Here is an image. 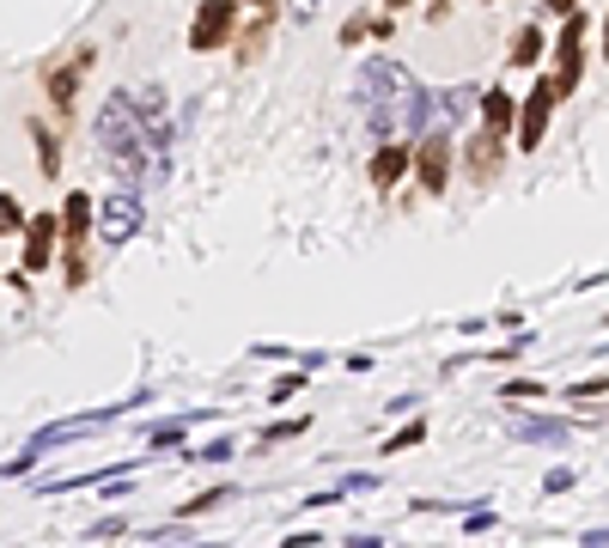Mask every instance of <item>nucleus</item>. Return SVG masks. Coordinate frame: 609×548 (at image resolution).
Segmentation results:
<instances>
[{"label":"nucleus","mask_w":609,"mask_h":548,"mask_svg":"<svg viewBox=\"0 0 609 548\" xmlns=\"http://www.w3.org/2000/svg\"><path fill=\"white\" fill-rule=\"evenodd\" d=\"M304 433V414H293V421H274L269 433H262V445H281V439H299Z\"/></svg>","instance_id":"nucleus-19"},{"label":"nucleus","mask_w":609,"mask_h":548,"mask_svg":"<svg viewBox=\"0 0 609 548\" xmlns=\"http://www.w3.org/2000/svg\"><path fill=\"white\" fill-rule=\"evenodd\" d=\"M128 531V518H104V524H91V543H98V536H122Z\"/></svg>","instance_id":"nucleus-24"},{"label":"nucleus","mask_w":609,"mask_h":548,"mask_svg":"<svg viewBox=\"0 0 609 548\" xmlns=\"http://www.w3.org/2000/svg\"><path fill=\"white\" fill-rule=\"evenodd\" d=\"M555 104H561V98H555V86H548V79H536V91H531V98H518V110H512V116H518V147H524V152H536V147H543Z\"/></svg>","instance_id":"nucleus-7"},{"label":"nucleus","mask_w":609,"mask_h":548,"mask_svg":"<svg viewBox=\"0 0 609 548\" xmlns=\"http://www.w3.org/2000/svg\"><path fill=\"white\" fill-rule=\"evenodd\" d=\"M567 487H573V470H555V475L543 482V494H567Z\"/></svg>","instance_id":"nucleus-25"},{"label":"nucleus","mask_w":609,"mask_h":548,"mask_svg":"<svg viewBox=\"0 0 609 548\" xmlns=\"http://www.w3.org/2000/svg\"><path fill=\"white\" fill-rule=\"evenodd\" d=\"M573 426L567 421H548V414H512V439H524V445H561Z\"/></svg>","instance_id":"nucleus-10"},{"label":"nucleus","mask_w":609,"mask_h":548,"mask_svg":"<svg viewBox=\"0 0 609 548\" xmlns=\"http://www.w3.org/2000/svg\"><path fill=\"white\" fill-rule=\"evenodd\" d=\"M147 402V390L140 396H122L116 409H98V414H67V421H55V426H44V433H30V445H25V457L37 463L44 451H55V445H67V439H86V433H104V426H116L128 409H140Z\"/></svg>","instance_id":"nucleus-3"},{"label":"nucleus","mask_w":609,"mask_h":548,"mask_svg":"<svg viewBox=\"0 0 609 548\" xmlns=\"http://www.w3.org/2000/svg\"><path fill=\"white\" fill-rule=\"evenodd\" d=\"M409 177V147H396V140H384V152H372V183L378 189H390V183Z\"/></svg>","instance_id":"nucleus-12"},{"label":"nucleus","mask_w":609,"mask_h":548,"mask_svg":"<svg viewBox=\"0 0 609 548\" xmlns=\"http://www.w3.org/2000/svg\"><path fill=\"white\" fill-rule=\"evenodd\" d=\"M500 177V135H475V147H470V183L475 189H487V183Z\"/></svg>","instance_id":"nucleus-11"},{"label":"nucleus","mask_w":609,"mask_h":548,"mask_svg":"<svg viewBox=\"0 0 609 548\" xmlns=\"http://www.w3.org/2000/svg\"><path fill=\"white\" fill-rule=\"evenodd\" d=\"M536 396H548L543 384H506V402H536Z\"/></svg>","instance_id":"nucleus-22"},{"label":"nucleus","mask_w":609,"mask_h":548,"mask_svg":"<svg viewBox=\"0 0 609 548\" xmlns=\"http://www.w3.org/2000/svg\"><path fill=\"white\" fill-rule=\"evenodd\" d=\"M579 0H548V13H573Z\"/></svg>","instance_id":"nucleus-27"},{"label":"nucleus","mask_w":609,"mask_h":548,"mask_svg":"<svg viewBox=\"0 0 609 548\" xmlns=\"http://www.w3.org/2000/svg\"><path fill=\"white\" fill-rule=\"evenodd\" d=\"M409 171L421 177L426 196H445V183H451V135H445V128H426L421 147L409 152Z\"/></svg>","instance_id":"nucleus-5"},{"label":"nucleus","mask_w":609,"mask_h":548,"mask_svg":"<svg viewBox=\"0 0 609 548\" xmlns=\"http://www.w3.org/2000/svg\"><path fill=\"white\" fill-rule=\"evenodd\" d=\"M360 104H365L372 135L396 140V135H409L414 116H421V79L390 55H365L360 61Z\"/></svg>","instance_id":"nucleus-1"},{"label":"nucleus","mask_w":609,"mask_h":548,"mask_svg":"<svg viewBox=\"0 0 609 548\" xmlns=\"http://www.w3.org/2000/svg\"><path fill=\"white\" fill-rule=\"evenodd\" d=\"M201 463H226V457H232V439H213V445H201Z\"/></svg>","instance_id":"nucleus-23"},{"label":"nucleus","mask_w":609,"mask_h":548,"mask_svg":"<svg viewBox=\"0 0 609 548\" xmlns=\"http://www.w3.org/2000/svg\"><path fill=\"white\" fill-rule=\"evenodd\" d=\"M18 232H25V274H44L49 262H55V244H61L55 213H30Z\"/></svg>","instance_id":"nucleus-8"},{"label":"nucleus","mask_w":609,"mask_h":548,"mask_svg":"<svg viewBox=\"0 0 609 548\" xmlns=\"http://www.w3.org/2000/svg\"><path fill=\"white\" fill-rule=\"evenodd\" d=\"M384 7H402V0H384Z\"/></svg>","instance_id":"nucleus-28"},{"label":"nucleus","mask_w":609,"mask_h":548,"mask_svg":"<svg viewBox=\"0 0 609 548\" xmlns=\"http://www.w3.org/2000/svg\"><path fill=\"white\" fill-rule=\"evenodd\" d=\"M585 13H567V25H561V43H555V79H548V86H555V98H573L579 86H585Z\"/></svg>","instance_id":"nucleus-4"},{"label":"nucleus","mask_w":609,"mask_h":548,"mask_svg":"<svg viewBox=\"0 0 609 548\" xmlns=\"http://www.w3.org/2000/svg\"><path fill=\"white\" fill-rule=\"evenodd\" d=\"M512 110H518V98H512V91L487 86V98H482V128H487V135H506V122H512Z\"/></svg>","instance_id":"nucleus-14"},{"label":"nucleus","mask_w":609,"mask_h":548,"mask_svg":"<svg viewBox=\"0 0 609 548\" xmlns=\"http://www.w3.org/2000/svg\"><path fill=\"white\" fill-rule=\"evenodd\" d=\"M183 433H189V421H165V426H152L147 433V445H177Z\"/></svg>","instance_id":"nucleus-20"},{"label":"nucleus","mask_w":609,"mask_h":548,"mask_svg":"<svg viewBox=\"0 0 609 548\" xmlns=\"http://www.w3.org/2000/svg\"><path fill=\"white\" fill-rule=\"evenodd\" d=\"M30 135H37V171H44V177H55V171H61V147H55V135H49L44 122H37Z\"/></svg>","instance_id":"nucleus-16"},{"label":"nucleus","mask_w":609,"mask_h":548,"mask_svg":"<svg viewBox=\"0 0 609 548\" xmlns=\"http://www.w3.org/2000/svg\"><path fill=\"white\" fill-rule=\"evenodd\" d=\"M86 67H91V49H79V55L67 61V67H55V74H44V86H49V104H55V110H67V104H74L79 74H86Z\"/></svg>","instance_id":"nucleus-9"},{"label":"nucleus","mask_w":609,"mask_h":548,"mask_svg":"<svg viewBox=\"0 0 609 548\" xmlns=\"http://www.w3.org/2000/svg\"><path fill=\"white\" fill-rule=\"evenodd\" d=\"M18 226H25V208H18V196H7V189H0V238H13Z\"/></svg>","instance_id":"nucleus-17"},{"label":"nucleus","mask_w":609,"mask_h":548,"mask_svg":"<svg viewBox=\"0 0 609 548\" xmlns=\"http://www.w3.org/2000/svg\"><path fill=\"white\" fill-rule=\"evenodd\" d=\"M232 25H238V0H201L196 25H189V49H196V55L226 49L232 43Z\"/></svg>","instance_id":"nucleus-6"},{"label":"nucleus","mask_w":609,"mask_h":548,"mask_svg":"<svg viewBox=\"0 0 609 548\" xmlns=\"http://www.w3.org/2000/svg\"><path fill=\"white\" fill-rule=\"evenodd\" d=\"M287 13L293 18H311V13H318V0H287Z\"/></svg>","instance_id":"nucleus-26"},{"label":"nucleus","mask_w":609,"mask_h":548,"mask_svg":"<svg viewBox=\"0 0 609 548\" xmlns=\"http://www.w3.org/2000/svg\"><path fill=\"white\" fill-rule=\"evenodd\" d=\"M421 439H426V421H409L402 433H390V445H384V451H414Z\"/></svg>","instance_id":"nucleus-18"},{"label":"nucleus","mask_w":609,"mask_h":548,"mask_svg":"<svg viewBox=\"0 0 609 548\" xmlns=\"http://www.w3.org/2000/svg\"><path fill=\"white\" fill-rule=\"evenodd\" d=\"M304 390V378H299V372H293V378H281V384H274V390H269V402H293V396H299Z\"/></svg>","instance_id":"nucleus-21"},{"label":"nucleus","mask_w":609,"mask_h":548,"mask_svg":"<svg viewBox=\"0 0 609 548\" xmlns=\"http://www.w3.org/2000/svg\"><path fill=\"white\" fill-rule=\"evenodd\" d=\"M506 61H512V67H536V61H543V30L524 25V30L512 37V55H506Z\"/></svg>","instance_id":"nucleus-15"},{"label":"nucleus","mask_w":609,"mask_h":548,"mask_svg":"<svg viewBox=\"0 0 609 548\" xmlns=\"http://www.w3.org/2000/svg\"><path fill=\"white\" fill-rule=\"evenodd\" d=\"M61 238L67 244H91V196H67V208H61Z\"/></svg>","instance_id":"nucleus-13"},{"label":"nucleus","mask_w":609,"mask_h":548,"mask_svg":"<svg viewBox=\"0 0 609 548\" xmlns=\"http://www.w3.org/2000/svg\"><path fill=\"white\" fill-rule=\"evenodd\" d=\"M91 226H98V238H104L110 250L135 244L140 226H147V196H140V189H116V196L91 201Z\"/></svg>","instance_id":"nucleus-2"}]
</instances>
